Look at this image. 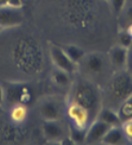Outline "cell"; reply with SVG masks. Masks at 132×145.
Listing matches in <instances>:
<instances>
[{"label": "cell", "mask_w": 132, "mask_h": 145, "mask_svg": "<svg viewBox=\"0 0 132 145\" xmlns=\"http://www.w3.org/2000/svg\"><path fill=\"white\" fill-rule=\"evenodd\" d=\"M68 101H72L88 110L92 120L101 109V97L98 88L88 80L82 78L71 83Z\"/></svg>", "instance_id": "obj_1"}, {"label": "cell", "mask_w": 132, "mask_h": 145, "mask_svg": "<svg viewBox=\"0 0 132 145\" xmlns=\"http://www.w3.org/2000/svg\"><path fill=\"white\" fill-rule=\"evenodd\" d=\"M108 93L114 102L122 103L132 95V75L126 70L116 71L108 83Z\"/></svg>", "instance_id": "obj_2"}, {"label": "cell", "mask_w": 132, "mask_h": 145, "mask_svg": "<svg viewBox=\"0 0 132 145\" xmlns=\"http://www.w3.org/2000/svg\"><path fill=\"white\" fill-rule=\"evenodd\" d=\"M66 114L70 120L72 127L77 128V129L87 130L89 124L92 121V118L88 110L72 101L67 102Z\"/></svg>", "instance_id": "obj_3"}, {"label": "cell", "mask_w": 132, "mask_h": 145, "mask_svg": "<svg viewBox=\"0 0 132 145\" xmlns=\"http://www.w3.org/2000/svg\"><path fill=\"white\" fill-rule=\"evenodd\" d=\"M78 68L82 69L88 76H97L103 73L104 69L107 68L105 58L101 53L91 52L86 53L83 58Z\"/></svg>", "instance_id": "obj_4"}, {"label": "cell", "mask_w": 132, "mask_h": 145, "mask_svg": "<svg viewBox=\"0 0 132 145\" xmlns=\"http://www.w3.org/2000/svg\"><path fill=\"white\" fill-rule=\"evenodd\" d=\"M50 55H51L53 65L57 69L63 70V71L70 73L72 75L75 74L80 70L78 65L75 63L71 58L67 55L66 52L63 51V48L61 46H58V45H55V44L51 45V47H50Z\"/></svg>", "instance_id": "obj_5"}, {"label": "cell", "mask_w": 132, "mask_h": 145, "mask_svg": "<svg viewBox=\"0 0 132 145\" xmlns=\"http://www.w3.org/2000/svg\"><path fill=\"white\" fill-rule=\"evenodd\" d=\"M23 21L24 14L20 8L0 7V27L2 30L20 26Z\"/></svg>", "instance_id": "obj_6"}, {"label": "cell", "mask_w": 132, "mask_h": 145, "mask_svg": "<svg viewBox=\"0 0 132 145\" xmlns=\"http://www.w3.org/2000/svg\"><path fill=\"white\" fill-rule=\"evenodd\" d=\"M5 88V101H10L13 104L15 103H28L32 98L29 88L22 86V85H16V84H11L9 86H3Z\"/></svg>", "instance_id": "obj_7"}, {"label": "cell", "mask_w": 132, "mask_h": 145, "mask_svg": "<svg viewBox=\"0 0 132 145\" xmlns=\"http://www.w3.org/2000/svg\"><path fill=\"white\" fill-rule=\"evenodd\" d=\"M111 128V126L105 124L104 121H102L100 119H93L91 123L89 124L88 128L86 130V140L85 143L88 144H97V143H101L104 135H107L108 129Z\"/></svg>", "instance_id": "obj_8"}, {"label": "cell", "mask_w": 132, "mask_h": 145, "mask_svg": "<svg viewBox=\"0 0 132 145\" xmlns=\"http://www.w3.org/2000/svg\"><path fill=\"white\" fill-rule=\"evenodd\" d=\"M42 132L46 140L51 142L60 143L67 137L63 127L59 124V120H44L42 125Z\"/></svg>", "instance_id": "obj_9"}, {"label": "cell", "mask_w": 132, "mask_h": 145, "mask_svg": "<svg viewBox=\"0 0 132 145\" xmlns=\"http://www.w3.org/2000/svg\"><path fill=\"white\" fill-rule=\"evenodd\" d=\"M39 112L43 120H59L61 118L60 106L55 99L47 98L42 100Z\"/></svg>", "instance_id": "obj_10"}, {"label": "cell", "mask_w": 132, "mask_h": 145, "mask_svg": "<svg viewBox=\"0 0 132 145\" xmlns=\"http://www.w3.org/2000/svg\"><path fill=\"white\" fill-rule=\"evenodd\" d=\"M108 60L112 65L115 71L126 70V63H127L128 48L122 46L119 44L114 45L108 51Z\"/></svg>", "instance_id": "obj_11"}, {"label": "cell", "mask_w": 132, "mask_h": 145, "mask_svg": "<svg viewBox=\"0 0 132 145\" xmlns=\"http://www.w3.org/2000/svg\"><path fill=\"white\" fill-rule=\"evenodd\" d=\"M128 142L126 137L124 135L122 127L120 126H114L111 127L107 135H104L103 140H102V144L107 145H118V144H125Z\"/></svg>", "instance_id": "obj_12"}, {"label": "cell", "mask_w": 132, "mask_h": 145, "mask_svg": "<svg viewBox=\"0 0 132 145\" xmlns=\"http://www.w3.org/2000/svg\"><path fill=\"white\" fill-rule=\"evenodd\" d=\"M96 118L104 121L105 124H107L111 127L120 126L122 123L119 115H118L117 110H114L112 108H101Z\"/></svg>", "instance_id": "obj_13"}, {"label": "cell", "mask_w": 132, "mask_h": 145, "mask_svg": "<svg viewBox=\"0 0 132 145\" xmlns=\"http://www.w3.org/2000/svg\"><path fill=\"white\" fill-rule=\"evenodd\" d=\"M28 114L29 111L28 108L26 106V104L23 103H15L12 105L9 112V116L12 123L15 125H22L24 124L27 118H28Z\"/></svg>", "instance_id": "obj_14"}, {"label": "cell", "mask_w": 132, "mask_h": 145, "mask_svg": "<svg viewBox=\"0 0 132 145\" xmlns=\"http://www.w3.org/2000/svg\"><path fill=\"white\" fill-rule=\"evenodd\" d=\"M52 82L58 87H68L71 86L72 83V74L66 72L63 70L55 68L51 75Z\"/></svg>", "instance_id": "obj_15"}, {"label": "cell", "mask_w": 132, "mask_h": 145, "mask_svg": "<svg viewBox=\"0 0 132 145\" xmlns=\"http://www.w3.org/2000/svg\"><path fill=\"white\" fill-rule=\"evenodd\" d=\"M62 48L66 52L67 55L77 65L81 63V61L83 60L84 56H85V54H86V52L81 46L75 45V44H66V45L62 46Z\"/></svg>", "instance_id": "obj_16"}, {"label": "cell", "mask_w": 132, "mask_h": 145, "mask_svg": "<svg viewBox=\"0 0 132 145\" xmlns=\"http://www.w3.org/2000/svg\"><path fill=\"white\" fill-rule=\"evenodd\" d=\"M117 112H118V115L122 119V121L132 118V95L129 96L127 99H125L122 103L119 104Z\"/></svg>", "instance_id": "obj_17"}, {"label": "cell", "mask_w": 132, "mask_h": 145, "mask_svg": "<svg viewBox=\"0 0 132 145\" xmlns=\"http://www.w3.org/2000/svg\"><path fill=\"white\" fill-rule=\"evenodd\" d=\"M70 139L73 144H83L86 140V130L77 129L70 126Z\"/></svg>", "instance_id": "obj_18"}, {"label": "cell", "mask_w": 132, "mask_h": 145, "mask_svg": "<svg viewBox=\"0 0 132 145\" xmlns=\"http://www.w3.org/2000/svg\"><path fill=\"white\" fill-rule=\"evenodd\" d=\"M118 44L126 47V48H128L132 44V38L126 30H122L119 32V35H118Z\"/></svg>", "instance_id": "obj_19"}, {"label": "cell", "mask_w": 132, "mask_h": 145, "mask_svg": "<svg viewBox=\"0 0 132 145\" xmlns=\"http://www.w3.org/2000/svg\"><path fill=\"white\" fill-rule=\"evenodd\" d=\"M120 127H122L124 135H125L128 142H132V118L122 121Z\"/></svg>", "instance_id": "obj_20"}, {"label": "cell", "mask_w": 132, "mask_h": 145, "mask_svg": "<svg viewBox=\"0 0 132 145\" xmlns=\"http://www.w3.org/2000/svg\"><path fill=\"white\" fill-rule=\"evenodd\" d=\"M108 2L111 5V8L114 11V13L118 15L124 11L126 3H127V0H108Z\"/></svg>", "instance_id": "obj_21"}, {"label": "cell", "mask_w": 132, "mask_h": 145, "mask_svg": "<svg viewBox=\"0 0 132 145\" xmlns=\"http://www.w3.org/2000/svg\"><path fill=\"white\" fill-rule=\"evenodd\" d=\"M0 7L20 8L23 7V0H0Z\"/></svg>", "instance_id": "obj_22"}, {"label": "cell", "mask_w": 132, "mask_h": 145, "mask_svg": "<svg viewBox=\"0 0 132 145\" xmlns=\"http://www.w3.org/2000/svg\"><path fill=\"white\" fill-rule=\"evenodd\" d=\"M126 71L132 75V44L128 47L127 63H126Z\"/></svg>", "instance_id": "obj_23"}, {"label": "cell", "mask_w": 132, "mask_h": 145, "mask_svg": "<svg viewBox=\"0 0 132 145\" xmlns=\"http://www.w3.org/2000/svg\"><path fill=\"white\" fill-rule=\"evenodd\" d=\"M5 102V88L3 85L0 83V105L2 106Z\"/></svg>", "instance_id": "obj_24"}, {"label": "cell", "mask_w": 132, "mask_h": 145, "mask_svg": "<svg viewBox=\"0 0 132 145\" xmlns=\"http://www.w3.org/2000/svg\"><path fill=\"white\" fill-rule=\"evenodd\" d=\"M126 15H127V18L129 20V22L131 23L132 22V5L128 8L127 12H126Z\"/></svg>", "instance_id": "obj_25"}, {"label": "cell", "mask_w": 132, "mask_h": 145, "mask_svg": "<svg viewBox=\"0 0 132 145\" xmlns=\"http://www.w3.org/2000/svg\"><path fill=\"white\" fill-rule=\"evenodd\" d=\"M126 31H127L128 33L130 35V37L132 38V22L131 23H129V25H128L127 28H126Z\"/></svg>", "instance_id": "obj_26"}, {"label": "cell", "mask_w": 132, "mask_h": 145, "mask_svg": "<svg viewBox=\"0 0 132 145\" xmlns=\"http://www.w3.org/2000/svg\"><path fill=\"white\" fill-rule=\"evenodd\" d=\"M2 114H3V109H2V106L0 105V116H1Z\"/></svg>", "instance_id": "obj_27"}, {"label": "cell", "mask_w": 132, "mask_h": 145, "mask_svg": "<svg viewBox=\"0 0 132 145\" xmlns=\"http://www.w3.org/2000/svg\"><path fill=\"white\" fill-rule=\"evenodd\" d=\"M104 1H108V0H104Z\"/></svg>", "instance_id": "obj_28"}]
</instances>
